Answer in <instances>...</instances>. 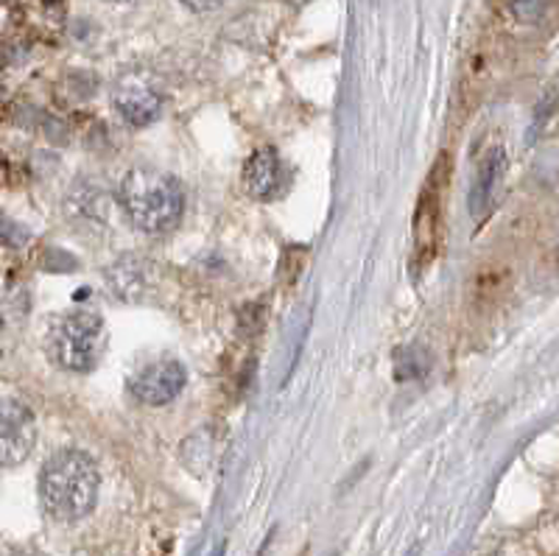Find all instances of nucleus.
<instances>
[{
    "instance_id": "1",
    "label": "nucleus",
    "mask_w": 559,
    "mask_h": 556,
    "mask_svg": "<svg viewBox=\"0 0 559 556\" xmlns=\"http://www.w3.org/2000/svg\"><path fill=\"white\" fill-rule=\"evenodd\" d=\"M96 462L84 450H59L39 473V498L45 512L59 523H79L96 509L98 500Z\"/></svg>"
},
{
    "instance_id": "2",
    "label": "nucleus",
    "mask_w": 559,
    "mask_h": 556,
    "mask_svg": "<svg viewBox=\"0 0 559 556\" xmlns=\"http://www.w3.org/2000/svg\"><path fill=\"white\" fill-rule=\"evenodd\" d=\"M118 199H121V208L132 227L148 235L168 233L171 227H177L185 210L182 185L171 174L152 168V165L132 168L121 179Z\"/></svg>"
},
{
    "instance_id": "3",
    "label": "nucleus",
    "mask_w": 559,
    "mask_h": 556,
    "mask_svg": "<svg viewBox=\"0 0 559 556\" xmlns=\"http://www.w3.org/2000/svg\"><path fill=\"white\" fill-rule=\"evenodd\" d=\"M107 344V328L96 310H70L48 330L45 350L57 367L68 372H87L96 367Z\"/></svg>"
},
{
    "instance_id": "4",
    "label": "nucleus",
    "mask_w": 559,
    "mask_h": 556,
    "mask_svg": "<svg viewBox=\"0 0 559 556\" xmlns=\"http://www.w3.org/2000/svg\"><path fill=\"white\" fill-rule=\"evenodd\" d=\"M112 104L127 123H132V127H148L152 120L159 118L163 93H159L152 73H146V70H127L115 82Z\"/></svg>"
},
{
    "instance_id": "5",
    "label": "nucleus",
    "mask_w": 559,
    "mask_h": 556,
    "mask_svg": "<svg viewBox=\"0 0 559 556\" xmlns=\"http://www.w3.org/2000/svg\"><path fill=\"white\" fill-rule=\"evenodd\" d=\"M188 383V372L179 360L159 358L146 364L132 378V394L143 405H168L179 398V392Z\"/></svg>"
},
{
    "instance_id": "6",
    "label": "nucleus",
    "mask_w": 559,
    "mask_h": 556,
    "mask_svg": "<svg viewBox=\"0 0 559 556\" xmlns=\"http://www.w3.org/2000/svg\"><path fill=\"white\" fill-rule=\"evenodd\" d=\"M37 442V419L20 400H3V428H0V464L14 468L32 456Z\"/></svg>"
},
{
    "instance_id": "7",
    "label": "nucleus",
    "mask_w": 559,
    "mask_h": 556,
    "mask_svg": "<svg viewBox=\"0 0 559 556\" xmlns=\"http://www.w3.org/2000/svg\"><path fill=\"white\" fill-rule=\"evenodd\" d=\"M243 190H247L252 199H261V202H272L283 193L286 188V171H283V159L274 149H258L254 154H249V159L243 163L241 171Z\"/></svg>"
},
{
    "instance_id": "8",
    "label": "nucleus",
    "mask_w": 559,
    "mask_h": 556,
    "mask_svg": "<svg viewBox=\"0 0 559 556\" xmlns=\"http://www.w3.org/2000/svg\"><path fill=\"white\" fill-rule=\"evenodd\" d=\"M503 174H507V154H503V149H489V152L484 154L481 165H478L476 185H473V193H471L473 213L478 215L481 210H489L498 188H501Z\"/></svg>"
},
{
    "instance_id": "9",
    "label": "nucleus",
    "mask_w": 559,
    "mask_h": 556,
    "mask_svg": "<svg viewBox=\"0 0 559 556\" xmlns=\"http://www.w3.org/2000/svg\"><path fill=\"white\" fill-rule=\"evenodd\" d=\"M439 227H442V218H439V182L431 177L428 190L419 197L417 208V252L419 255H433L439 247Z\"/></svg>"
},
{
    "instance_id": "10",
    "label": "nucleus",
    "mask_w": 559,
    "mask_h": 556,
    "mask_svg": "<svg viewBox=\"0 0 559 556\" xmlns=\"http://www.w3.org/2000/svg\"><path fill=\"white\" fill-rule=\"evenodd\" d=\"M509 9H512L518 23L532 26V23H540V20L546 17V12L551 9V0H512Z\"/></svg>"
},
{
    "instance_id": "11",
    "label": "nucleus",
    "mask_w": 559,
    "mask_h": 556,
    "mask_svg": "<svg viewBox=\"0 0 559 556\" xmlns=\"http://www.w3.org/2000/svg\"><path fill=\"white\" fill-rule=\"evenodd\" d=\"M185 9H191V12L197 14H204V12H213V9H218L224 3V0H179Z\"/></svg>"
},
{
    "instance_id": "12",
    "label": "nucleus",
    "mask_w": 559,
    "mask_h": 556,
    "mask_svg": "<svg viewBox=\"0 0 559 556\" xmlns=\"http://www.w3.org/2000/svg\"><path fill=\"white\" fill-rule=\"evenodd\" d=\"M554 109H559V79L554 82V87L548 90L546 98H543V113H554Z\"/></svg>"
}]
</instances>
